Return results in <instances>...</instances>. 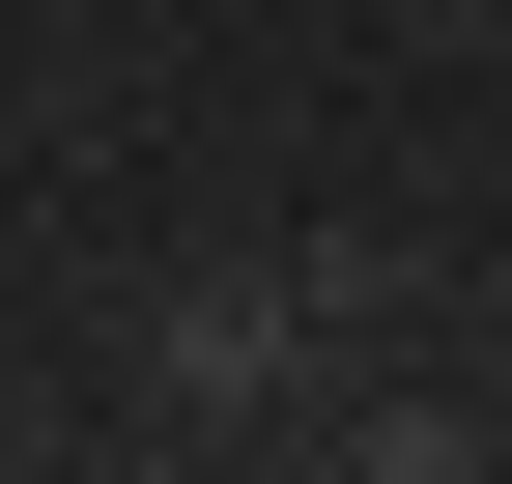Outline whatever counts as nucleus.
<instances>
[{"instance_id":"1","label":"nucleus","mask_w":512,"mask_h":484,"mask_svg":"<svg viewBox=\"0 0 512 484\" xmlns=\"http://www.w3.org/2000/svg\"><path fill=\"white\" fill-rule=\"evenodd\" d=\"M313 342H342V314H313V257H200V285H143V399H171V428H256Z\"/></svg>"},{"instance_id":"2","label":"nucleus","mask_w":512,"mask_h":484,"mask_svg":"<svg viewBox=\"0 0 512 484\" xmlns=\"http://www.w3.org/2000/svg\"><path fill=\"white\" fill-rule=\"evenodd\" d=\"M342 484H484V428H456V399H370V428H342Z\"/></svg>"}]
</instances>
